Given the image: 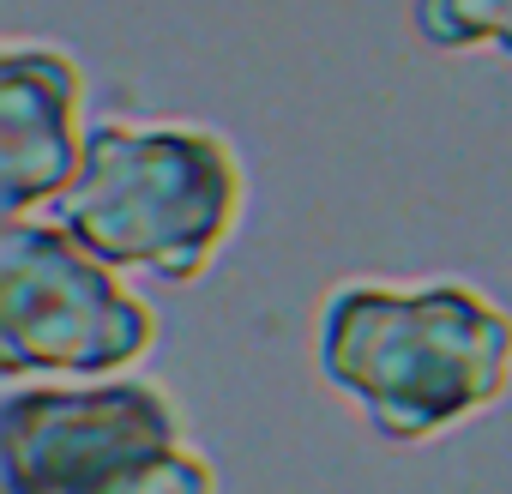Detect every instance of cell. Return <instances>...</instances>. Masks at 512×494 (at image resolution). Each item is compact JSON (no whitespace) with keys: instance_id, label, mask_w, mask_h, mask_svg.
I'll return each mask as SVG.
<instances>
[{"instance_id":"cell-1","label":"cell","mask_w":512,"mask_h":494,"mask_svg":"<svg viewBox=\"0 0 512 494\" xmlns=\"http://www.w3.org/2000/svg\"><path fill=\"white\" fill-rule=\"evenodd\" d=\"M314 356L368 428L392 446L434 440L512 386V314L464 278L338 284L320 302Z\"/></svg>"},{"instance_id":"cell-2","label":"cell","mask_w":512,"mask_h":494,"mask_svg":"<svg viewBox=\"0 0 512 494\" xmlns=\"http://www.w3.org/2000/svg\"><path fill=\"white\" fill-rule=\"evenodd\" d=\"M247 205V169L199 121H91L73 187L49 217L115 272L199 284Z\"/></svg>"},{"instance_id":"cell-3","label":"cell","mask_w":512,"mask_h":494,"mask_svg":"<svg viewBox=\"0 0 512 494\" xmlns=\"http://www.w3.org/2000/svg\"><path fill=\"white\" fill-rule=\"evenodd\" d=\"M157 350V314L49 211L0 229V374L109 380Z\"/></svg>"},{"instance_id":"cell-4","label":"cell","mask_w":512,"mask_h":494,"mask_svg":"<svg viewBox=\"0 0 512 494\" xmlns=\"http://www.w3.org/2000/svg\"><path fill=\"white\" fill-rule=\"evenodd\" d=\"M181 440V410L151 380H49L0 398L7 494H133Z\"/></svg>"},{"instance_id":"cell-5","label":"cell","mask_w":512,"mask_h":494,"mask_svg":"<svg viewBox=\"0 0 512 494\" xmlns=\"http://www.w3.org/2000/svg\"><path fill=\"white\" fill-rule=\"evenodd\" d=\"M85 67L61 43L19 37L0 55V217L49 211L85 157Z\"/></svg>"},{"instance_id":"cell-6","label":"cell","mask_w":512,"mask_h":494,"mask_svg":"<svg viewBox=\"0 0 512 494\" xmlns=\"http://www.w3.org/2000/svg\"><path fill=\"white\" fill-rule=\"evenodd\" d=\"M410 25L440 55L494 49L512 61V0H410Z\"/></svg>"},{"instance_id":"cell-7","label":"cell","mask_w":512,"mask_h":494,"mask_svg":"<svg viewBox=\"0 0 512 494\" xmlns=\"http://www.w3.org/2000/svg\"><path fill=\"white\" fill-rule=\"evenodd\" d=\"M133 494H217V476H211V458H205V452L175 446Z\"/></svg>"}]
</instances>
